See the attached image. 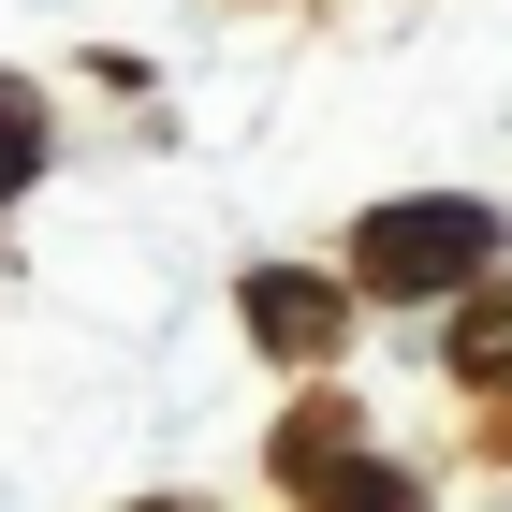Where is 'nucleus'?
I'll return each mask as SVG.
<instances>
[{
  "label": "nucleus",
  "instance_id": "nucleus-1",
  "mask_svg": "<svg viewBox=\"0 0 512 512\" xmlns=\"http://www.w3.org/2000/svg\"><path fill=\"white\" fill-rule=\"evenodd\" d=\"M483 264H498V205H469V191H410V205H366L352 220L366 293H469Z\"/></svg>",
  "mask_w": 512,
  "mask_h": 512
},
{
  "label": "nucleus",
  "instance_id": "nucleus-2",
  "mask_svg": "<svg viewBox=\"0 0 512 512\" xmlns=\"http://www.w3.org/2000/svg\"><path fill=\"white\" fill-rule=\"evenodd\" d=\"M249 322H264L278 352H322V322H337V293H322V278H249Z\"/></svg>",
  "mask_w": 512,
  "mask_h": 512
},
{
  "label": "nucleus",
  "instance_id": "nucleus-3",
  "mask_svg": "<svg viewBox=\"0 0 512 512\" xmlns=\"http://www.w3.org/2000/svg\"><path fill=\"white\" fill-rule=\"evenodd\" d=\"M454 366H469V381H512V293H483V308L454 322Z\"/></svg>",
  "mask_w": 512,
  "mask_h": 512
},
{
  "label": "nucleus",
  "instance_id": "nucleus-4",
  "mask_svg": "<svg viewBox=\"0 0 512 512\" xmlns=\"http://www.w3.org/2000/svg\"><path fill=\"white\" fill-rule=\"evenodd\" d=\"M30 161H44V103L0 88V191H30Z\"/></svg>",
  "mask_w": 512,
  "mask_h": 512
},
{
  "label": "nucleus",
  "instance_id": "nucleus-5",
  "mask_svg": "<svg viewBox=\"0 0 512 512\" xmlns=\"http://www.w3.org/2000/svg\"><path fill=\"white\" fill-rule=\"evenodd\" d=\"M322 512H410V498H395V483H381V498H322Z\"/></svg>",
  "mask_w": 512,
  "mask_h": 512
}]
</instances>
